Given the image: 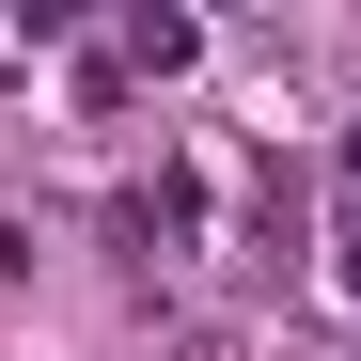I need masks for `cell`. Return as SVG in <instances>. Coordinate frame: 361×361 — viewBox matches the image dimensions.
<instances>
[{"label":"cell","instance_id":"obj_1","mask_svg":"<svg viewBox=\"0 0 361 361\" xmlns=\"http://www.w3.org/2000/svg\"><path fill=\"white\" fill-rule=\"evenodd\" d=\"M126 63H142V79H173V63H204V32H189V16H157V0H142V16H126Z\"/></svg>","mask_w":361,"mask_h":361},{"label":"cell","instance_id":"obj_2","mask_svg":"<svg viewBox=\"0 0 361 361\" xmlns=\"http://www.w3.org/2000/svg\"><path fill=\"white\" fill-rule=\"evenodd\" d=\"M330 283L361 298V126H345V204H330Z\"/></svg>","mask_w":361,"mask_h":361},{"label":"cell","instance_id":"obj_3","mask_svg":"<svg viewBox=\"0 0 361 361\" xmlns=\"http://www.w3.org/2000/svg\"><path fill=\"white\" fill-rule=\"evenodd\" d=\"M189 361H252V345H235V330H189Z\"/></svg>","mask_w":361,"mask_h":361}]
</instances>
